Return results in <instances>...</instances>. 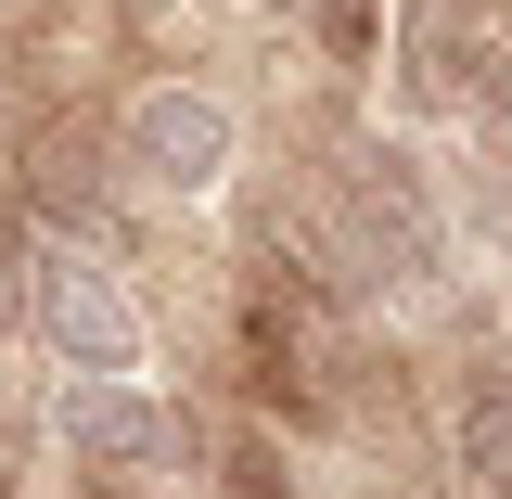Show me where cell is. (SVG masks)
<instances>
[{
	"label": "cell",
	"instance_id": "obj_1",
	"mask_svg": "<svg viewBox=\"0 0 512 499\" xmlns=\"http://www.w3.org/2000/svg\"><path fill=\"white\" fill-rule=\"evenodd\" d=\"M26 320H39V346L64 372H141L154 359V320L128 308V282L103 269V244H77V231L26 256Z\"/></svg>",
	"mask_w": 512,
	"mask_h": 499
},
{
	"label": "cell",
	"instance_id": "obj_2",
	"mask_svg": "<svg viewBox=\"0 0 512 499\" xmlns=\"http://www.w3.org/2000/svg\"><path fill=\"white\" fill-rule=\"evenodd\" d=\"M52 436H64V461H77L103 499H154L167 461H180V410H167L141 372H77L64 410H52Z\"/></svg>",
	"mask_w": 512,
	"mask_h": 499
},
{
	"label": "cell",
	"instance_id": "obj_3",
	"mask_svg": "<svg viewBox=\"0 0 512 499\" xmlns=\"http://www.w3.org/2000/svg\"><path fill=\"white\" fill-rule=\"evenodd\" d=\"M116 154H128V180L141 192H218L231 180V154H244V128H231V103L218 90H180V77H154V90H128V116H116Z\"/></svg>",
	"mask_w": 512,
	"mask_h": 499
},
{
	"label": "cell",
	"instance_id": "obj_4",
	"mask_svg": "<svg viewBox=\"0 0 512 499\" xmlns=\"http://www.w3.org/2000/svg\"><path fill=\"white\" fill-rule=\"evenodd\" d=\"M333 192H346V256H359V269H384V282L436 269V192H423V167H410V154L359 141V154L333 167Z\"/></svg>",
	"mask_w": 512,
	"mask_h": 499
},
{
	"label": "cell",
	"instance_id": "obj_5",
	"mask_svg": "<svg viewBox=\"0 0 512 499\" xmlns=\"http://www.w3.org/2000/svg\"><path fill=\"white\" fill-rule=\"evenodd\" d=\"M487 39H500V13H487V0H410V13H397V64H410V90H423V103H461V90H474V64H487Z\"/></svg>",
	"mask_w": 512,
	"mask_h": 499
},
{
	"label": "cell",
	"instance_id": "obj_6",
	"mask_svg": "<svg viewBox=\"0 0 512 499\" xmlns=\"http://www.w3.org/2000/svg\"><path fill=\"white\" fill-rule=\"evenodd\" d=\"M461 474L474 487H512V372H487L461 397Z\"/></svg>",
	"mask_w": 512,
	"mask_h": 499
},
{
	"label": "cell",
	"instance_id": "obj_7",
	"mask_svg": "<svg viewBox=\"0 0 512 499\" xmlns=\"http://www.w3.org/2000/svg\"><path fill=\"white\" fill-rule=\"evenodd\" d=\"M474 103H487V128L512 141V39H487V77H474Z\"/></svg>",
	"mask_w": 512,
	"mask_h": 499
},
{
	"label": "cell",
	"instance_id": "obj_8",
	"mask_svg": "<svg viewBox=\"0 0 512 499\" xmlns=\"http://www.w3.org/2000/svg\"><path fill=\"white\" fill-rule=\"evenodd\" d=\"M13 320H26V269H0V333H13Z\"/></svg>",
	"mask_w": 512,
	"mask_h": 499
}]
</instances>
